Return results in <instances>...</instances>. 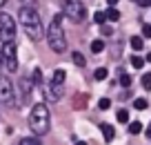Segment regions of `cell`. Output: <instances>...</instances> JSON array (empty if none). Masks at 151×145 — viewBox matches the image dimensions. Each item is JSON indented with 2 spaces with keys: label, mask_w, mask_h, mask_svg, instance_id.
<instances>
[{
  "label": "cell",
  "mask_w": 151,
  "mask_h": 145,
  "mask_svg": "<svg viewBox=\"0 0 151 145\" xmlns=\"http://www.w3.org/2000/svg\"><path fill=\"white\" fill-rule=\"evenodd\" d=\"M98 107L100 109H109V107H111V101H109V98H100L98 101Z\"/></svg>",
  "instance_id": "cell-25"
},
{
  "label": "cell",
  "mask_w": 151,
  "mask_h": 145,
  "mask_svg": "<svg viewBox=\"0 0 151 145\" xmlns=\"http://www.w3.org/2000/svg\"><path fill=\"white\" fill-rule=\"evenodd\" d=\"M2 63H5L7 71H16L18 69V47H16V40L11 42H5V47H2Z\"/></svg>",
  "instance_id": "cell-4"
},
{
  "label": "cell",
  "mask_w": 151,
  "mask_h": 145,
  "mask_svg": "<svg viewBox=\"0 0 151 145\" xmlns=\"http://www.w3.org/2000/svg\"><path fill=\"white\" fill-rule=\"evenodd\" d=\"M65 78H67V71L65 69H56L51 76V83L53 85H65Z\"/></svg>",
  "instance_id": "cell-11"
},
{
  "label": "cell",
  "mask_w": 151,
  "mask_h": 145,
  "mask_svg": "<svg viewBox=\"0 0 151 145\" xmlns=\"http://www.w3.org/2000/svg\"><path fill=\"white\" fill-rule=\"evenodd\" d=\"M62 87H65V85H53V83H49L47 87H45V98H47L49 103H58V101L62 98Z\"/></svg>",
  "instance_id": "cell-8"
},
{
  "label": "cell",
  "mask_w": 151,
  "mask_h": 145,
  "mask_svg": "<svg viewBox=\"0 0 151 145\" xmlns=\"http://www.w3.org/2000/svg\"><path fill=\"white\" fill-rule=\"evenodd\" d=\"M5 2H7V0H0V7H2V5H5Z\"/></svg>",
  "instance_id": "cell-34"
},
{
  "label": "cell",
  "mask_w": 151,
  "mask_h": 145,
  "mask_svg": "<svg viewBox=\"0 0 151 145\" xmlns=\"http://www.w3.org/2000/svg\"><path fill=\"white\" fill-rule=\"evenodd\" d=\"M107 74H109V71H107V69H104V67H98V69H96V71H93V76H96V80H104V78H107Z\"/></svg>",
  "instance_id": "cell-18"
},
{
  "label": "cell",
  "mask_w": 151,
  "mask_h": 145,
  "mask_svg": "<svg viewBox=\"0 0 151 145\" xmlns=\"http://www.w3.org/2000/svg\"><path fill=\"white\" fill-rule=\"evenodd\" d=\"M62 16H53V20L49 23L47 27V42L56 54H62L67 49V36H65V29H62Z\"/></svg>",
  "instance_id": "cell-3"
},
{
  "label": "cell",
  "mask_w": 151,
  "mask_h": 145,
  "mask_svg": "<svg viewBox=\"0 0 151 145\" xmlns=\"http://www.w3.org/2000/svg\"><path fill=\"white\" fill-rule=\"evenodd\" d=\"M100 130H102L104 141H107V143H111V141H113V136H116V130H113V127L109 125V123H102V125H100Z\"/></svg>",
  "instance_id": "cell-10"
},
{
  "label": "cell",
  "mask_w": 151,
  "mask_h": 145,
  "mask_svg": "<svg viewBox=\"0 0 151 145\" xmlns=\"http://www.w3.org/2000/svg\"><path fill=\"white\" fill-rule=\"evenodd\" d=\"M20 87H22V96H24V101H29V98H31L33 83H31L29 78H20Z\"/></svg>",
  "instance_id": "cell-9"
},
{
  "label": "cell",
  "mask_w": 151,
  "mask_h": 145,
  "mask_svg": "<svg viewBox=\"0 0 151 145\" xmlns=\"http://www.w3.org/2000/svg\"><path fill=\"white\" fill-rule=\"evenodd\" d=\"M102 49H104V40H100V38H98V40L91 42V52H93V54H100Z\"/></svg>",
  "instance_id": "cell-14"
},
{
  "label": "cell",
  "mask_w": 151,
  "mask_h": 145,
  "mask_svg": "<svg viewBox=\"0 0 151 145\" xmlns=\"http://www.w3.org/2000/svg\"><path fill=\"white\" fill-rule=\"evenodd\" d=\"M116 116H118L120 123H127V121H129V112H127V109H118V114H116Z\"/></svg>",
  "instance_id": "cell-22"
},
{
  "label": "cell",
  "mask_w": 151,
  "mask_h": 145,
  "mask_svg": "<svg viewBox=\"0 0 151 145\" xmlns=\"http://www.w3.org/2000/svg\"><path fill=\"white\" fill-rule=\"evenodd\" d=\"M107 2H109V7H116V5H118V0H107Z\"/></svg>",
  "instance_id": "cell-30"
},
{
  "label": "cell",
  "mask_w": 151,
  "mask_h": 145,
  "mask_svg": "<svg viewBox=\"0 0 151 145\" xmlns=\"http://www.w3.org/2000/svg\"><path fill=\"white\" fill-rule=\"evenodd\" d=\"M147 60H149V63H151V52H149V54H147Z\"/></svg>",
  "instance_id": "cell-33"
},
{
  "label": "cell",
  "mask_w": 151,
  "mask_h": 145,
  "mask_svg": "<svg viewBox=\"0 0 151 145\" xmlns=\"http://www.w3.org/2000/svg\"><path fill=\"white\" fill-rule=\"evenodd\" d=\"M0 67H2V54H0Z\"/></svg>",
  "instance_id": "cell-35"
},
{
  "label": "cell",
  "mask_w": 151,
  "mask_h": 145,
  "mask_svg": "<svg viewBox=\"0 0 151 145\" xmlns=\"http://www.w3.org/2000/svg\"><path fill=\"white\" fill-rule=\"evenodd\" d=\"M131 65L136 67V69H140V67L145 65V58H142V56H133V58H131Z\"/></svg>",
  "instance_id": "cell-21"
},
{
  "label": "cell",
  "mask_w": 151,
  "mask_h": 145,
  "mask_svg": "<svg viewBox=\"0 0 151 145\" xmlns=\"http://www.w3.org/2000/svg\"><path fill=\"white\" fill-rule=\"evenodd\" d=\"M65 16L69 20H73V23H82L87 11H85L80 0H65Z\"/></svg>",
  "instance_id": "cell-5"
},
{
  "label": "cell",
  "mask_w": 151,
  "mask_h": 145,
  "mask_svg": "<svg viewBox=\"0 0 151 145\" xmlns=\"http://www.w3.org/2000/svg\"><path fill=\"white\" fill-rule=\"evenodd\" d=\"M100 31H102V36H111V34H113V29L109 27V25H100Z\"/></svg>",
  "instance_id": "cell-27"
},
{
  "label": "cell",
  "mask_w": 151,
  "mask_h": 145,
  "mask_svg": "<svg viewBox=\"0 0 151 145\" xmlns=\"http://www.w3.org/2000/svg\"><path fill=\"white\" fill-rule=\"evenodd\" d=\"M18 145H42V143H40V141H38L36 136H24V138L20 141Z\"/></svg>",
  "instance_id": "cell-16"
},
{
  "label": "cell",
  "mask_w": 151,
  "mask_h": 145,
  "mask_svg": "<svg viewBox=\"0 0 151 145\" xmlns=\"http://www.w3.org/2000/svg\"><path fill=\"white\" fill-rule=\"evenodd\" d=\"M131 47L136 49V52H140L142 47H145V40H142L140 36H133V38H131Z\"/></svg>",
  "instance_id": "cell-15"
},
{
  "label": "cell",
  "mask_w": 151,
  "mask_h": 145,
  "mask_svg": "<svg viewBox=\"0 0 151 145\" xmlns=\"http://www.w3.org/2000/svg\"><path fill=\"white\" fill-rule=\"evenodd\" d=\"M0 38L5 42L16 38V20L11 18V14H0Z\"/></svg>",
  "instance_id": "cell-7"
},
{
  "label": "cell",
  "mask_w": 151,
  "mask_h": 145,
  "mask_svg": "<svg viewBox=\"0 0 151 145\" xmlns=\"http://www.w3.org/2000/svg\"><path fill=\"white\" fill-rule=\"evenodd\" d=\"M93 20H96L98 25H104V23H107V16H104V11H96V14H93Z\"/></svg>",
  "instance_id": "cell-19"
},
{
  "label": "cell",
  "mask_w": 151,
  "mask_h": 145,
  "mask_svg": "<svg viewBox=\"0 0 151 145\" xmlns=\"http://www.w3.org/2000/svg\"><path fill=\"white\" fill-rule=\"evenodd\" d=\"M104 16H107V20H120V11L116 9V7H109V9L104 11Z\"/></svg>",
  "instance_id": "cell-13"
},
{
  "label": "cell",
  "mask_w": 151,
  "mask_h": 145,
  "mask_svg": "<svg viewBox=\"0 0 151 145\" xmlns=\"http://www.w3.org/2000/svg\"><path fill=\"white\" fill-rule=\"evenodd\" d=\"M71 60H73V65H76V67H85V65H87L85 56H82L80 52H73V54H71Z\"/></svg>",
  "instance_id": "cell-12"
},
{
  "label": "cell",
  "mask_w": 151,
  "mask_h": 145,
  "mask_svg": "<svg viewBox=\"0 0 151 145\" xmlns=\"http://www.w3.org/2000/svg\"><path fill=\"white\" fill-rule=\"evenodd\" d=\"M49 125H51V116H49V109L45 103L33 105L31 114H29V127L36 136H42L49 132Z\"/></svg>",
  "instance_id": "cell-2"
},
{
  "label": "cell",
  "mask_w": 151,
  "mask_h": 145,
  "mask_svg": "<svg viewBox=\"0 0 151 145\" xmlns=\"http://www.w3.org/2000/svg\"><path fill=\"white\" fill-rule=\"evenodd\" d=\"M140 7H151V0H136Z\"/></svg>",
  "instance_id": "cell-29"
},
{
  "label": "cell",
  "mask_w": 151,
  "mask_h": 145,
  "mask_svg": "<svg viewBox=\"0 0 151 145\" xmlns=\"http://www.w3.org/2000/svg\"><path fill=\"white\" fill-rule=\"evenodd\" d=\"M145 134H147V138H151V125L147 127V132H145Z\"/></svg>",
  "instance_id": "cell-31"
},
{
  "label": "cell",
  "mask_w": 151,
  "mask_h": 145,
  "mask_svg": "<svg viewBox=\"0 0 151 145\" xmlns=\"http://www.w3.org/2000/svg\"><path fill=\"white\" fill-rule=\"evenodd\" d=\"M18 23L31 40H42L45 38L42 20H40V16H38V11L33 9V7H22V9L18 11Z\"/></svg>",
  "instance_id": "cell-1"
},
{
  "label": "cell",
  "mask_w": 151,
  "mask_h": 145,
  "mask_svg": "<svg viewBox=\"0 0 151 145\" xmlns=\"http://www.w3.org/2000/svg\"><path fill=\"white\" fill-rule=\"evenodd\" d=\"M147 105H149L147 98H136V101H133V107H136V109H147Z\"/></svg>",
  "instance_id": "cell-20"
},
{
  "label": "cell",
  "mask_w": 151,
  "mask_h": 145,
  "mask_svg": "<svg viewBox=\"0 0 151 145\" xmlns=\"http://www.w3.org/2000/svg\"><path fill=\"white\" fill-rule=\"evenodd\" d=\"M142 36L151 38V25H142Z\"/></svg>",
  "instance_id": "cell-28"
},
{
  "label": "cell",
  "mask_w": 151,
  "mask_h": 145,
  "mask_svg": "<svg viewBox=\"0 0 151 145\" xmlns=\"http://www.w3.org/2000/svg\"><path fill=\"white\" fill-rule=\"evenodd\" d=\"M142 87H145V89H151V71H147V74L142 76Z\"/></svg>",
  "instance_id": "cell-23"
},
{
  "label": "cell",
  "mask_w": 151,
  "mask_h": 145,
  "mask_svg": "<svg viewBox=\"0 0 151 145\" xmlns=\"http://www.w3.org/2000/svg\"><path fill=\"white\" fill-rule=\"evenodd\" d=\"M140 132H142V123H138V121L129 123V134H140Z\"/></svg>",
  "instance_id": "cell-17"
},
{
  "label": "cell",
  "mask_w": 151,
  "mask_h": 145,
  "mask_svg": "<svg viewBox=\"0 0 151 145\" xmlns=\"http://www.w3.org/2000/svg\"><path fill=\"white\" fill-rule=\"evenodd\" d=\"M0 103L11 105V107H16V105H18V98H16V92H14V85H11V80L5 78V76H0Z\"/></svg>",
  "instance_id": "cell-6"
},
{
  "label": "cell",
  "mask_w": 151,
  "mask_h": 145,
  "mask_svg": "<svg viewBox=\"0 0 151 145\" xmlns=\"http://www.w3.org/2000/svg\"><path fill=\"white\" fill-rule=\"evenodd\" d=\"M76 145H87V143H85V141H78V143H76Z\"/></svg>",
  "instance_id": "cell-32"
},
{
  "label": "cell",
  "mask_w": 151,
  "mask_h": 145,
  "mask_svg": "<svg viewBox=\"0 0 151 145\" xmlns=\"http://www.w3.org/2000/svg\"><path fill=\"white\" fill-rule=\"evenodd\" d=\"M120 85H122V87H129V85H131V76L129 74H120Z\"/></svg>",
  "instance_id": "cell-24"
},
{
  "label": "cell",
  "mask_w": 151,
  "mask_h": 145,
  "mask_svg": "<svg viewBox=\"0 0 151 145\" xmlns=\"http://www.w3.org/2000/svg\"><path fill=\"white\" fill-rule=\"evenodd\" d=\"M33 83H42V71L38 69V67L33 69Z\"/></svg>",
  "instance_id": "cell-26"
}]
</instances>
